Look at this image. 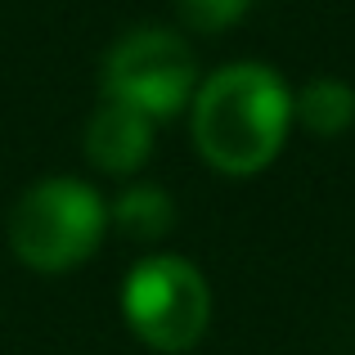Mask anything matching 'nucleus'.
Masks as SVG:
<instances>
[{
  "label": "nucleus",
  "mask_w": 355,
  "mask_h": 355,
  "mask_svg": "<svg viewBox=\"0 0 355 355\" xmlns=\"http://www.w3.org/2000/svg\"><path fill=\"white\" fill-rule=\"evenodd\" d=\"M99 86L104 99H117L148 121H166L198 95V59L171 27H135L104 54Z\"/></svg>",
  "instance_id": "nucleus-4"
},
{
  "label": "nucleus",
  "mask_w": 355,
  "mask_h": 355,
  "mask_svg": "<svg viewBox=\"0 0 355 355\" xmlns=\"http://www.w3.org/2000/svg\"><path fill=\"white\" fill-rule=\"evenodd\" d=\"M189 113L202 162L243 180L279 157L293 126V95L266 63H225L207 81H198Z\"/></svg>",
  "instance_id": "nucleus-1"
},
{
  "label": "nucleus",
  "mask_w": 355,
  "mask_h": 355,
  "mask_svg": "<svg viewBox=\"0 0 355 355\" xmlns=\"http://www.w3.org/2000/svg\"><path fill=\"white\" fill-rule=\"evenodd\" d=\"M153 126L144 113L117 104V99H99V108L86 121V157L95 171L104 175H130L153 157Z\"/></svg>",
  "instance_id": "nucleus-5"
},
{
  "label": "nucleus",
  "mask_w": 355,
  "mask_h": 355,
  "mask_svg": "<svg viewBox=\"0 0 355 355\" xmlns=\"http://www.w3.org/2000/svg\"><path fill=\"white\" fill-rule=\"evenodd\" d=\"M121 320L148 351L180 355L207 333L211 288L193 261L153 252L135 261L121 284Z\"/></svg>",
  "instance_id": "nucleus-3"
},
{
  "label": "nucleus",
  "mask_w": 355,
  "mask_h": 355,
  "mask_svg": "<svg viewBox=\"0 0 355 355\" xmlns=\"http://www.w3.org/2000/svg\"><path fill=\"white\" fill-rule=\"evenodd\" d=\"M293 121H302L311 135H342L355 121V90L338 77H315L293 95Z\"/></svg>",
  "instance_id": "nucleus-7"
},
{
  "label": "nucleus",
  "mask_w": 355,
  "mask_h": 355,
  "mask_svg": "<svg viewBox=\"0 0 355 355\" xmlns=\"http://www.w3.org/2000/svg\"><path fill=\"white\" fill-rule=\"evenodd\" d=\"M108 234V202L99 198L95 184L72 180V175H50L23 189L5 220L9 252L27 270L41 275H63V270L86 266Z\"/></svg>",
  "instance_id": "nucleus-2"
},
{
  "label": "nucleus",
  "mask_w": 355,
  "mask_h": 355,
  "mask_svg": "<svg viewBox=\"0 0 355 355\" xmlns=\"http://www.w3.org/2000/svg\"><path fill=\"white\" fill-rule=\"evenodd\" d=\"M108 225L121 230L130 243H157L171 234L175 225V202L162 184H148V180H135L113 198L108 207Z\"/></svg>",
  "instance_id": "nucleus-6"
},
{
  "label": "nucleus",
  "mask_w": 355,
  "mask_h": 355,
  "mask_svg": "<svg viewBox=\"0 0 355 355\" xmlns=\"http://www.w3.org/2000/svg\"><path fill=\"white\" fill-rule=\"evenodd\" d=\"M175 9L193 32H225L252 9V0H175Z\"/></svg>",
  "instance_id": "nucleus-8"
}]
</instances>
